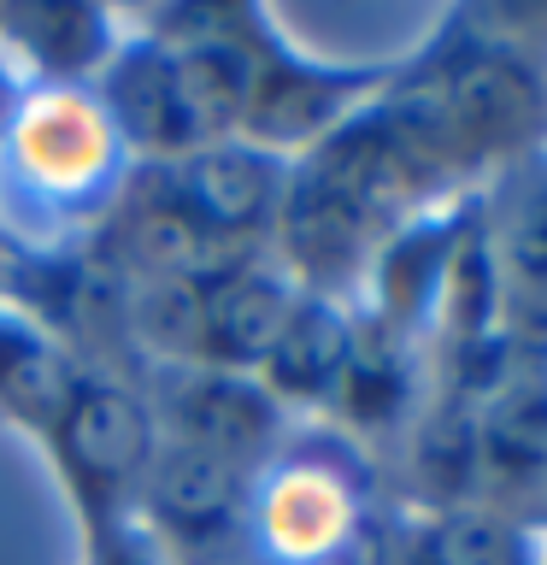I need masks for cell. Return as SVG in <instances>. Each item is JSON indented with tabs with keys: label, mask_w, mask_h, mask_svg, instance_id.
<instances>
[{
	"label": "cell",
	"mask_w": 547,
	"mask_h": 565,
	"mask_svg": "<svg viewBox=\"0 0 547 565\" xmlns=\"http://www.w3.org/2000/svg\"><path fill=\"white\" fill-rule=\"evenodd\" d=\"M436 189L441 177L406 148L400 130L371 100L289 166L271 254L300 289L342 295L371 271L377 247L412 224V212Z\"/></svg>",
	"instance_id": "cell-1"
},
{
	"label": "cell",
	"mask_w": 547,
	"mask_h": 565,
	"mask_svg": "<svg viewBox=\"0 0 547 565\" xmlns=\"http://www.w3.org/2000/svg\"><path fill=\"white\" fill-rule=\"evenodd\" d=\"M136 159L88 83H24L0 124V254H88Z\"/></svg>",
	"instance_id": "cell-2"
},
{
	"label": "cell",
	"mask_w": 547,
	"mask_h": 565,
	"mask_svg": "<svg viewBox=\"0 0 547 565\" xmlns=\"http://www.w3.org/2000/svg\"><path fill=\"white\" fill-rule=\"evenodd\" d=\"M153 454H159V418L141 377L83 365L60 424L42 441V459L60 483L77 542H95L100 530L136 519Z\"/></svg>",
	"instance_id": "cell-3"
},
{
	"label": "cell",
	"mask_w": 547,
	"mask_h": 565,
	"mask_svg": "<svg viewBox=\"0 0 547 565\" xmlns=\"http://www.w3.org/2000/svg\"><path fill=\"white\" fill-rule=\"evenodd\" d=\"M360 554V477L324 436H282L247 483V565H347Z\"/></svg>",
	"instance_id": "cell-4"
},
{
	"label": "cell",
	"mask_w": 547,
	"mask_h": 565,
	"mask_svg": "<svg viewBox=\"0 0 547 565\" xmlns=\"http://www.w3.org/2000/svg\"><path fill=\"white\" fill-rule=\"evenodd\" d=\"M247 47V106H242V141L271 148L282 159H300L312 141H324L335 124H347L360 106L377 100L395 65H330L300 53L265 7H247L242 24Z\"/></svg>",
	"instance_id": "cell-5"
},
{
	"label": "cell",
	"mask_w": 547,
	"mask_h": 565,
	"mask_svg": "<svg viewBox=\"0 0 547 565\" xmlns=\"http://www.w3.org/2000/svg\"><path fill=\"white\" fill-rule=\"evenodd\" d=\"M247 483H254V471H242L236 459L159 436V454L136 501V524L176 565H224L229 554H242Z\"/></svg>",
	"instance_id": "cell-6"
},
{
	"label": "cell",
	"mask_w": 547,
	"mask_h": 565,
	"mask_svg": "<svg viewBox=\"0 0 547 565\" xmlns=\"http://www.w3.org/2000/svg\"><path fill=\"white\" fill-rule=\"evenodd\" d=\"M141 388H148L165 441L224 454L242 471H259L282 441L289 413L265 395L259 377L212 371V365H159V371H141Z\"/></svg>",
	"instance_id": "cell-7"
},
{
	"label": "cell",
	"mask_w": 547,
	"mask_h": 565,
	"mask_svg": "<svg viewBox=\"0 0 547 565\" xmlns=\"http://www.w3.org/2000/svg\"><path fill=\"white\" fill-rule=\"evenodd\" d=\"M289 166L294 159L229 136V141H212V148L176 159V166H159V171L171 177L176 201L189 206V218L224 254L254 259V254H271L282 194H289Z\"/></svg>",
	"instance_id": "cell-8"
},
{
	"label": "cell",
	"mask_w": 547,
	"mask_h": 565,
	"mask_svg": "<svg viewBox=\"0 0 547 565\" xmlns=\"http://www.w3.org/2000/svg\"><path fill=\"white\" fill-rule=\"evenodd\" d=\"M294 300H300V282L282 271L277 254H259V259L236 265V271L201 282V295H194V360L189 365L254 377L277 342L282 318L294 312Z\"/></svg>",
	"instance_id": "cell-9"
},
{
	"label": "cell",
	"mask_w": 547,
	"mask_h": 565,
	"mask_svg": "<svg viewBox=\"0 0 547 565\" xmlns=\"http://www.w3.org/2000/svg\"><path fill=\"white\" fill-rule=\"evenodd\" d=\"M353 348H360V318L347 300L300 289L294 312L282 318L277 342L254 377L282 413H330L335 388L353 365Z\"/></svg>",
	"instance_id": "cell-10"
},
{
	"label": "cell",
	"mask_w": 547,
	"mask_h": 565,
	"mask_svg": "<svg viewBox=\"0 0 547 565\" xmlns=\"http://www.w3.org/2000/svg\"><path fill=\"white\" fill-rule=\"evenodd\" d=\"M124 35V12L83 0H18L0 7V60L18 83H95Z\"/></svg>",
	"instance_id": "cell-11"
},
{
	"label": "cell",
	"mask_w": 547,
	"mask_h": 565,
	"mask_svg": "<svg viewBox=\"0 0 547 565\" xmlns=\"http://www.w3.org/2000/svg\"><path fill=\"white\" fill-rule=\"evenodd\" d=\"M83 377V360L53 335L42 318L0 300V424L30 436L35 448L60 424L71 388Z\"/></svg>",
	"instance_id": "cell-12"
},
{
	"label": "cell",
	"mask_w": 547,
	"mask_h": 565,
	"mask_svg": "<svg viewBox=\"0 0 547 565\" xmlns=\"http://www.w3.org/2000/svg\"><path fill=\"white\" fill-rule=\"evenodd\" d=\"M489 271H494V307L506 330L547 335V177L518 171L506 189L501 218L489 230Z\"/></svg>",
	"instance_id": "cell-13"
},
{
	"label": "cell",
	"mask_w": 547,
	"mask_h": 565,
	"mask_svg": "<svg viewBox=\"0 0 547 565\" xmlns=\"http://www.w3.org/2000/svg\"><path fill=\"white\" fill-rule=\"evenodd\" d=\"M406 565H524V536L494 507H441L412 530Z\"/></svg>",
	"instance_id": "cell-14"
},
{
	"label": "cell",
	"mask_w": 547,
	"mask_h": 565,
	"mask_svg": "<svg viewBox=\"0 0 547 565\" xmlns=\"http://www.w3.org/2000/svg\"><path fill=\"white\" fill-rule=\"evenodd\" d=\"M77 565H176L136 519L100 530L95 542H77Z\"/></svg>",
	"instance_id": "cell-15"
},
{
	"label": "cell",
	"mask_w": 547,
	"mask_h": 565,
	"mask_svg": "<svg viewBox=\"0 0 547 565\" xmlns=\"http://www.w3.org/2000/svg\"><path fill=\"white\" fill-rule=\"evenodd\" d=\"M18 88H24V83H18V71H12L7 60H0V124H7V113H12V100H18Z\"/></svg>",
	"instance_id": "cell-16"
}]
</instances>
